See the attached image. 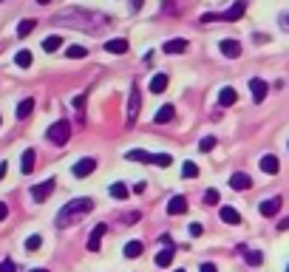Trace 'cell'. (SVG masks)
I'll return each mask as SVG.
<instances>
[{
	"instance_id": "1",
	"label": "cell",
	"mask_w": 289,
	"mask_h": 272,
	"mask_svg": "<svg viewBox=\"0 0 289 272\" xmlns=\"http://www.w3.org/2000/svg\"><path fill=\"white\" fill-rule=\"evenodd\" d=\"M51 23L54 26H71V29L88 31V34H100V31L108 29L111 17L100 15V12H88V9H65V12L51 17Z\"/></svg>"
},
{
	"instance_id": "2",
	"label": "cell",
	"mask_w": 289,
	"mask_h": 272,
	"mask_svg": "<svg viewBox=\"0 0 289 272\" xmlns=\"http://www.w3.org/2000/svg\"><path fill=\"white\" fill-rule=\"evenodd\" d=\"M91 210H94V199H74V201H68V204L57 213V227H68V224L80 221L82 215H88Z\"/></svg>"
},
{
	"instance_id": "3",
	"label": "cell",
	"mask_w": 289,
	"mask_h": 272,
	"mask_svg": "<svg viewBox=\"0 0 289 272\" xmlns=\"http://www.w3.org/2000/svg\"><path fill=\"white\" fill-rule=\"evenodd\" d=\"M45 136H49L54 145H65L68 139H71V125H68L65 119H60V122H54V125L45 130Z\"/></svg>"
},
{
	"instance_id": "4",
	"label": "cell",
	"mask_w": 289,
	"mask_h": 272,
	"mask_svg": "<svg viewBox=\"0 0 289 272\" xmlns=\"http://www.w3.org/2000/svg\"><path fill=\"white\" fill-rule=\"evenodd\" d=\"M139 108H142V94H139V88H133V91H130V100H128V125L136 122Z\"/></svg>"
},
{
	"instance_id": "5",
	"label": "cell",
	"mask_w": 289,
	"mask_h": 272,
	"mask_svg": "<svg viewBox=\"0 0 289 272\" xmlns=\"http://www.w3.org/2000/svg\"><path fill=\"white\" fill-rule=\"evenodd\" d=\"M51 193H54V179H45V182H40V185L31 187V199L34 201H45Z\"/></svg>"
},
{
	"instance_id": "6",
	"label": "cell",
	"mask_w": 289,
	"mask_h": 272,
	"mask_svg": "<svg viewBox=\"0 0 289 272\" xmlns=\"http://www.w3.org/2000/svg\"><path fill=\"white\" fill-rule=\"evenodd\" d=\"M94 170H97V159H91V156L80 159V162L74 165V176H77V179H85V176H91Z\"/></svg>"
},
{
	"instance_id": "7",
	"label": "cell",
	"mask_w": 289,
	"mask_h": 272,
	"mask_svg": "<svg viewBox=\"0 0 289 272\" xmlns=\"http://www.w3.org/2000/svg\"><path fill=\"white\" fill-rule=\"evenodd\" d=\"M105 233H108V224H97L94 233L88 236V250H91V252H100V244H102V238H105Z\"/></svg>"
},
{
	"instance_id": "8",
	"label": "cell",
	"mask_w": 289,
	"mask_h": 272,
	"mask_svg": "<svg viewBox=\"0 0 289 272\" xmlns=\"http://www.w3.org/2000/svg\"><path fill=\"white\" fill-rule=\"evenodd\" d=\"M244 12H247V0H235L230 9H227L224 15H221V20H227V23H232V20H241L244 17Z\"/></svg>"
},
{
	"instance_id": "9",
	"label": "cell",
	"mask_w": 289,
	"mask_h": 272,
	"mask_svg": "<svg viewBox=\"0 0 289 272\" xmlns=\"http://www.w3.org/2000/svg\"><path fill=\"white\" fill-rule=\"evenodd\" d=\"M250 91H253V100H255V102H264V100H267V91H269V85L264 82V79L253 77V79H250Z\"/></svg>"
},
{
	"instance_id": "10",
	"label": "cell",
	"mask_w": 289,
	"mask_h": 272,
	"mask_svg": "<svg viewBox=\"0 0 289 272\" xmlns=\"http://www.w3.org/2000/svg\"><path fill=\"white\" fill-rule=\"evenodd\" d=\"M230 187H232V190H250V187H253V179H250L247 173H232V176H230Z\"/></svg>"
},
{
	"instance_id": "11",
	"label": "cell",
	"mask_w": 289,
	"mask_h": 272,
	"mask_svg": "<svg viewBox=\"0 0 289 272\" xmlns=\"http://www.w3.org/2000/svg\"><path fill=\"white\" fill-rule=\"evenodd\" d=\"M181 213H187V199L184 196H173L170 204H167V215H181Z\"/></svg>"
},
{
	"instance_id": "12",
	"label": "cell",
	"mask_w": 289,
	"mask_h": 272,
	"mask_svg": "<svg viewBox=\"0 0 289 272\" xmlns=\"http://www.w3.org/2000/svg\"><path fill=\"white\" fill-rule=\"evenodd\" d=\"M221 54L230 57V60L241 57V43H238V40H221Z\"/></svg>"
},
{
	"instance_id": "13",
	"label": "cell",
	"mask_w": 289,
	"mask_h": 272,
	"mask_svg": "<svg viewBox=\"0 0 289 272\" xmlns=\"http://www.w3.org/2000/svg\"><path fill=\"white\" fill-rule=\"evenodd\" d=\"M261 170H264V173H269V176H275V173L281 170V165H278V156H272V153L261 156Z\"/></svg>"
},
{
	"instance_id": "14",
	"label": "cell",
	"mask_w": 289,
	"mask_h": 272,
	"mask_svg": "<svg viewBox=\"0 0 289 272\" xmlns=\"http://www.w3.org/2000/svg\"><path fill=\"white\" fill-rule=\"evenodd\" d=\"M258 210H261V215H275L278 213V210H281V199H278V196H275V199H267V201H261L258 204Z\"/></svg>"
},
{
	"instance_id": "15",
	"label": "cell",
	"mask_w": 289,
	"mask_h": 272,
	"mask_svg": "<svg viewBox=\"0 0 289 272\" xmlns=\"http://www.w3.org/2000/svg\"><path fill=\"white\" fill-rule=\"evenodd\" d=\"M162 51L165 54H181V51H187V40H167L162 46Z\"/></svg>"
},
{
	"instance_id": "16",
	"label": "cell",
	"mask_w": 289,
	"mask_h": 272,
	"mask_svg": "<svg viewBox=\"0 0 289 272\" xmlns=\"http://www.w3.org/2000/svg\"><path fill=\"white\" fill-rule=\"evenodd\" d=\"M173 116H176V108L173 105H165V108H159V111H156L153 122H156V125H165V122H170Z\"/></svg>"
},
{
	"instance_id": "17",
	"label": "cell",
	"mask_w": 289,
	"mask_h": 272,
	"mask_svg": "<svg viewBox=\"0 0 289 272\" xmlns=\"http://www.w3.org/2000/svg\"><path fill=\"white\" fill-rule=\"evenodd\" d=\"M34 159H37L34 151H26V153H23V159H20V173H23V176H29V173L34 170Z\"/></svg>"
},
{
	"instance_id": "18",
	"label": "cell",
	"mask_w": 289,
	"mask_h": 272,
	"mask_svg": "<svg viewBox=\"0 0 289 272\" xmlns=\"http://www.w3.org/2000/svg\"><path fill=\"white\" fill-rule=\"evenodd\" d=\"M105 51H111V54H125V51H128V40H122V37L108 40V43H105Z\"/></svg>"
},
{
	"instance_id": "19",
	"label": "cell",
	"mask_w": 289,
	"mask_h": 272,
	"mask_svg": "<svg viewBox=\"0 0 289 272\" xmlns=\"http://www.w3.org/2000/svg\"><path fill=\"white\" fill-rule=\"evenodd\" d=\"M167 88V74H153V79H151V91L153 94H162Z\"/></svg>"
},
{
	"instance_id": "20",
	"label": "cell",
	"mask_w": 289,
	"mask_h": 272,
	"mask_svg": "<svg viewBox=\"0 0 289 272\" xmlns=\"http://www.w3.org/2000/svg\"><path fill=\"white\" fill-rule=\"evenodd\" d=\"M221 221L224 224H238L241 221V215H238V210H232V207H221Z\"/></svg>"
},
{
	"instance_id": "21",
	"label": "cell",
	"mask_w": 289,
	"mask_h": 272,
	"mask_svg": "<svg viewBox=\"0 0 289 272\" xmlns=\"http://www.w3.org/2000/svg\"><path fill=\"white\" fill-rule=\"evenodd\" d=\"M238 100V94H235V88H221V94H218V102H221V105H232V102Z\"/></svg>"
},
{
	"instance_id": "22",
	"label": "cell",
	"mask_w": 289,
	"mask_h": 272,
	"mask_svg": "<svg viewBox=\"0 0 289 272\" xmlns=\"http://www.w3.org/2000/svg\"><path fill=\"white\" fill-rule=\"evenodd\" d=\"M142 250H144L142 241H128V244H125V258H139V255H142Z\"/></svg>"
},
{
	"instance_id": "23",
	"label": "cell",
	"mask_w": 289,
	"mask_h": 272,
	"mask_svg": "<svg viewBox=\"0 0 289 272\" xmlns=\"http://www.w3.org/2000/svg\"><path fill=\"white\" fill-rule=\"evenodd\" d=\"M40 46H43V51H49V54H51V51H57L60 46H63V37L51 34V37H45V40H43V43H40Z\"/></svg>"
},
{
	"instance_id": "24",
	"label": "cell",
	"mask_w": 289,
	"mask_h": 272,
	"mask_svg": "<svg viewBox=\"0 0 289 272\" xmlns=\"http://www.w3.org/2000/svg\"><path fill=\"white\" fill-rule=\"evenodd\" d=\"M241 252H244V261L247 264H253V266H258L261 261H264V255H261L258 250H247V247H241Z\"/></svg>"
},
{
	"instance_id": "25",
	"label": "cell",
	"mask_w": 289,
	"mask_h": 272,
	"mask_svg": "<svg viewBox=\"0 0 289 272\" xmlns=\"http://www.w3.org/2000/svg\"><path fill=\"white\" fill-rule=\"evenodd\" d=\"M128 159L130 162H142V165L144 162H151L153 165V153H148V151H128Z\"/></svg>"
},
{
	"instance_id": "26",
	"label": "cell",
	"mask_w": 289,
	"mask_h": 272,
	"mask_svg": "<svg viewBox=\"0 0 289 272\" xmlns=\"http://www.w3.org/2000/svg\"><path fill=\"white\" fill-rule=\"evenodd\" d=\"M173 255H176V250H162L156 255V266H170L173 264Z\"/></svg>"
},
{
	"instance_id": "27",
	"label": "cell",
	"mask_w": 289,
	"mask_h": 272,
	"mask_svg": "<svg viewBox=\"0 0 289 272\" xmlns=\"http://www.w3.org/2000/svg\"><path fill=\"white\" fill-rule=\"evenodd\" d=\"M31 111H34V100H23L20 105H17V119H26Z\"/></svg>"
},
{
	"instance_id": "28",
	"label": "cell",
	"mask_w": 289,
	"mask_h": 272,
	"mask_svg": "<svg viewBox=\"0 0 289 272\" xmlns=\"http://www.w3.org/2000/svg\"><path fill=\"white\" fill-rule=\"evenodd\" d=\"M111 196H114V199H128V187L122 185V182H114V185H111Z\"/></svg>"
},
{
	"instance_id": "29",
	"label": "cell",
	"mask_w": 289,
	"mask_h": 272,
	"mask_svg": "<svg viewBox=\"0 0 289 272\" xmlns=\"http://www.w3.org/2000/svg\"><path fill=\"white\" fill-rule=\"evenodd\" d=\"M71 60H82V57H88V49L85 46H68V51H65Z\"/></svg>"
},
{
	"instance_id": "30",
	"label": "cell",
	"mask_w": 289,
	"mask_h": 272,
	"mask_svg": "<svg viewBox=\"0 0 289 272\" xmlns=\"http://www.w3.org/2000/svg\"><path fill=\"white\" fill-rule=\"evenodd\" d=\"M15 63L20 65V68H29V65H31V51H26V49H23V51H17Z\"/></svg>"
},
{
	"instance_id": "31",
	"label": "cell",
	"mask_w": 289,
	"mask_h": 272,
	"mask_svg": "<svg viewBox=\"0 0 289 272\" xmlns=\"http://www.w3.org/2000/svg\"><path fill=\"white\" fill-rule=\"evenodd\" d=\"M34 26H37V20H23L20 26H17V37H26V34H31V31H34Z\"/></svg>"
},
{
	"instance_id": "32",
	"label": "cell",
	"mask_w": 289,
	"mask_h": 272,
	"mask_svg": "<svg viewBox=\"0 0 289 272\" xmlns=\"http://www.w3.org/2000/svg\"><path fill=\"white\" fill-rule=\"evenodd\" d=\"M173 156L170 153H153V165H162V167H170Z\"/></svg>"
},
{
	"instance_id": "33",
	"label": "cell",
	"mask_w": 289,
	"mask_h": 272,
	"mask_svg": "<svg viewBox=\"0 0 289 272\" xmlns=\"http://www.w3.org/2000/svg\"><path fill=\"white\" fill-rule=\"evenodd\" d=\"M181 176H184V179H196V176H199V167H196L193 162H184V167H181Z\"/></svg>"
},
{
	"instance_id": "34",
	"label": "cell",
	"mask_w": 289,
	"mask_h": 272,
	"mask_svg": "<svg viewBox=\"0 0 289 272\" xmlns=\"http://www.w3.org/2000/svg\"><path fill=\"white\" fill-rule=\"evenodd\" d=\"M40 244H43V238H40V236H29V238H26V250L37 252V250H40Z\"/></svg>"
},
{
	"instance_id": "35",
	"label": "cell",
	"mask_w": 289,
	"mask_h": 272,
	"mask_svg": "<svg viewBox=\"0 0 289 272\" xmlns=\"http://www.w3.org/2000/svg\"><path fill=\"white\" fill-rule=\"evenodd\" d=\"M213 148H216V139H213V136H207V139H202V142H199V151H202V153L213 151Z\"/></svg>"
},
{
	"instance_id": "36",
	"label": "cell",
	"mask_w": 289,
	"mask_h": 272,
	"mask_svg": "<svg viewBox=\"0 0 289 272\" xmlns=\"http://www.w3.org/2000/svg\"><path fill=\"white\" fill-rule=\"evenodd\" d=\"M204 204H218V190H213V187H210L207 193H204Z\"/></svg>"
},
{
	"instance_id": "37",
	"label": "cell",
	"mask_w": 289,
	"mask_h": 272,
	"mask_svg": "<svg viewBox=\"0 0 289 272\" xmlns=\"http://www.w3.org/2000/svg\"><path fill=\"white\" fill-rule=\"evenodd\" d=\"M0 272H17L15 264H12V258H3V261H0Z\"/></svg>"
},
{
	"instance_id": "38",
	"label": "cell",
	"mask_w": 289,
	"mask_h": 272,
	"mask_svg": "<svg viewBox=\"0 0 289 272\" xmlns=\"http://www.w3.org/2000/svg\"><path fill=\"white\" fill-rule=\"evenodd\" d=\"M190 236H193V238L202 236V224H190Z\"/></svg>"
},
{
	"instance_id": "39",
	"label": "cell",
	"mask_w": 289,
	"mask_h": 272,
	"mask_svg": "<svg viewBox=\"0 0 289 272\" xmlns=\"http://www.w3.org/2000/svg\"><path fill=\"white\" fill-rule=\"evenodd\" d=\"M213 20H221V15H202V23H213Z\"/></svg>"
},
{
	"instance_id": "40",
	"label": "cell",
	"mask_w": 289,
	"mask_h": 272,
	"mask_svg": "<svg viewBox=\"0 0 289 272\" xmlns=\"http://www.w3.org/2000/svg\"><path fill=\"white\" fill-rule=\"evenodd\" d=\"M82 105H85V94H80V97L74 100V108H82Z\"/></svg>"
},
{
	"instance_id": "41",
	"label": "cell",
	"mask_w": 289,
	"mask_h": 272,
	"mask_svg": "<svg viewBox=\"0 0 289 272\" xmlns=\"http://www.w3.org/2000/svg\"><path fill=\"white\" fill-rule=\"evenodd\" d=\"M6 215H9V207H6V204H3V201H0V221H3Z\"/></svg>"
},
{
	"instance_id": "42",
	"label": "cell",
	"mask_w": 289,
	"mask_h": 272,
	"mask_svg": "<svg viewBox=\"0 0 289 272\" xmlns=\"http://www.w3.org/2000/svg\"><path fill=\"white\" fill-rule=\"evenodd\" d=\"M202 272H218L216 264H202Z\"/></svg>"
},
{
	"instance_id": "43",
	"label": "cell",
	"mask_w": 289,
	"mask_h": 272,
	"mask_svg": "<svg viewBox=\"0 0 289 272\" xmlns=\"http://www.w3.org/2000/svg\"><path fill=\"white\" fill-rule=\"evenodd\" d=\"M281 26H283V29L289 31V15H283V17H281Z\"/></svg>"
},
{
	"instance_id": "44",
	"label": "cell",
	"mask_w": 289,
	"mask_h": 272,
	"mask_svg": "<svg viewBox=\"0 0 289 272\" xmlns=\"http://www.w3.org/2000/svg\"><path fill=\"white\" fill-rule=\"evenodd\" d=\"M278 230H289V218H283V221L278 224Z\"/></svg>"
},
{
	"instance_id": "45",
	"label": "cell",
	"mask_w": 289,
	"mask_h": 272,
	"mask_svg": "<svg viewBox=\"0 0 289 272\" xmlns=\"http://www.w3.org/2000/svg\"><path fill=\"white\" fill-rule=\"evenodd\" d=\"M6 176V162H0V179Z\"/></svg>"
},
{
	"instance_id": "46",
	"label": "cell",
	"mask_w": 289,
	"mask_h": 272,
	"mask_svg": "<svg viewBox=\"0 0 289 272\" xmlns=\"http://www.w3.org/2000/svg\"><path fill=\"white\" fill-rule=\"evenodd\" d=\"M142 3L144 0H133V9H142Z\"/></svg>"
},
{
	"instance_id": "47",
	"label": "cell",
	"mask_w": 289,
	"mask_h": 272,
	"mask_svg": "<svg viewBox=\"0 0 289 272\" xmlns=\"http://www.w3.org/2000/svg\"><path fill=\"white\" fill-rule=\"evenodd\" d=\"M37 3H43V6H45V3H51V0H37Z\"/></svg>"
},
{
	"instance_id": "48",
	"label": "cell",
	"mask_w": 289,
	"mask_h": 272,
	"mask_svg": "<svg viewBox=\"0 0 289 272\" xmlns=\"http://www.w3.org/2000/svg\"><path fill=\"white\" fill-rule=\"evenodd\" d=\"M31 272H45V269H31Z\"/></svg>"
},
{
	"instance_id": "49",
	"label": "cell",
	"mask_w": 289,
	"mask_h": 272,
	"mask_svg": "<svg viewBox=\"0 0 289 272\" xmlns=\"http://www.w3.org/2000/svg\"><path fill=\"white\" fill-rule=\"evenodd\" d=\"M176 272H184V269H176Z\"/></svg>"
},
{
	"instance_id": "50",
	"label": "cell",
	"mask_w": 289,
	"mask_h": 272,
	"mask_svg": "<svg viewBox=\"0 0 289 272\" xmlns=\"http://www.w3.org/2000/svg\"><path fill=\"white\" fill-rule=\"evenodd\" d=\"M286 272H289V266H286Z\"/></svg>"
},
{
	"instance_id": "51",
	"label": "cell",
	"mask_w": 289,
	"mask_h": 272,
	"mask_svg": "<svg viewBox=\"0 0 289 272\" xmlns=\"http://www.w3.org/2000/svg\"><path fill=\"white\" fill-rule=\"evenodd\" d=\"M0 3H3V0H0Z\"/></svg>"
}]
</instances>
